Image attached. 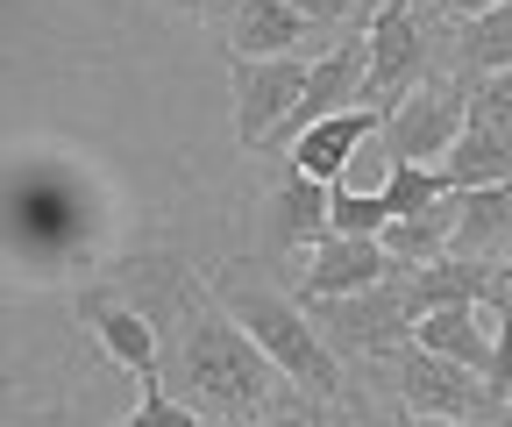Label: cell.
<instances>
[{
  "instance_id": "2e32d148",
  "label": "cell",
  "mask_w": 512,
  "mask_h": 427,
  "mask_svg": "<svg viewBox=\"0 0 512 427\" xmlns=\"http://www.w3.org/2000/svg\"><path fill=\"white\" fill-rule=\"evenodd\" d=\"M463 29V65L470 72H512V8H491V15H470L456 22Z\"/></svg>"
},
{
  "instance_id": "d6986e66",
  "label": "cell",
  "mask_w": 512,
  "mask_h": 427,
  "mask_svg": "<svg viewBox=\"0 0 512 427\" xmlns=\"http://www.w3.org/2000/svg\"><path fill=\"white\" fill-rule=\"evenodd\" d=\"M491 392H498V399L512 392V328H505V321H498V356H491Z\"/></svg>"
},
{
  "instance_id": "7a4b0ae2",
  "label": "cell",
  "mask_w": 512,
  "mask_h": 427,
  "mask_svg": "<svg viewBox=\"0 0 512 427\" xmlns=\"http://www.w3.org/2000/svg\"><path fill=\"white\" fill-rule=\"evenodd\" d=\"M228 314L256 335V349L278 363V378H292V385H306V392H320V399L342 392V363H335L328 335L313 328L306 307H292V299H278V292L242 285V292H228Z\"/></svg>"
},
{
  "instance_id": "7402d4cb",
  "label": "cell",
  "mask_w": 512,
  "mask_h": 427,
  "mask_svg": "<svg viewBox=\"0 0 512 427\" xmlns=\"http://www.w3.org/2000/svg\"><path fill=\"white\" fill-rule=\"evenodd\" d=\"M491 8H512V0H448V15L470 22V15H491Z\"/></svg>"
},
{
  "instance_id": "44dd1931",
  "label": "cell",
  "mask_w": 512,
  "mask_h": 427,
  "mask_svg": "<svg viewBox=\"0 0 512 427\" xmlns=\"http://www.w3.org/2000/svg\"><path fill=\"white\" fill-rule=\"evenodd\" d=\"M484 307L498 314V307H512V264L505 271H491V292H484Z\"/></svg>"
},
{
  "instance_id": "5bb4252c",
  "label": "cell",
  "mask_w": 512,
  "mask_h": 427,
  "mask_svg": "<svg viewBox=\"0 0 512 427\" xmlns=\"http://www.w3.org/2000/svg\"><path fill=\"white\" fill-rule=\"evenodd\" d=\"M377 242H384L399 264H441L448 250H456V193L434 200V207H420V214H406V221H392Z\"/></svg>"
},
{
  "instance_id": "ffe728a7",
  "label": "cell",
  "mask_w": 512,
  "mask_h": 427,
  "mask_svg": "<svg viewBox=\"0 0 512 427\" xmlns=\"http://www.w3.org/2000/svg\"><path fill=\"white\" fill-rule=\"evenodd\" d=\"M292 8L306 15V22H335V15H349L356 0H292Z\"/></svg>"
},
{
  "instance_id": "6da1fadb",
  "label": "cell",
  "mask_w": 512,
  "mask_h": 427,
  "mask_svg": "<svg viewBox=\"0 0 512 427\" xmlns=\"http://www.w3.org/2000/svg\"><path fill=\"white\" fill-rule=\"evenodd\" d=\"M178 392L192 413H207V420H249V413H264L271 399V378H278V363L256 349V335L221 314V307H192L185 314V349H178Z\"/></svg>"
},
{
  "instance_id": "9a60e30c",
  "label": "cell",
  "mask_w": 512,
  "mask_h": 427,
  "mask_svg": "<svg viewBox=\"0 0 512 427\" xmlns=\"http://www.w3.org/2000/svg\"><path fill=\"white\" fill-rule=\"evenodd\" d=\"M505 228H512V186L456 193V250H448V257H477L484 242H498Z\"/></svg>"
},
{
  "instance_id": "603a6c76",
  "label": "cell",
  "mask_w": 512,
  "mask_h": 427,
  "mask_svg": "<svg viewBox=\"0 0 512 427\" xmlns=\"http://www.w3.org/2000/svg\"><path fill=\"white\" fill-rule=\"evenodd\" d=\"M178 8H221V0H178Z\"/></svg>"
},
{
  "instance_id": "cb8c5ba5",
  "label": "cell",
  "mask_w": 512,
  "mask_h": 427,
  "mask_svg": "<svg viewBox=\"0 0 512 427\" xmlns=\"http://www.w3.org/2000/svg\"><path fill=\"white\" fill-rule=\"evenodd\" d=\"M441 427H470V420H441Z\"/></svg>"
},
{
  "instance_id": "4fadbf2b",
  "label": "cell",
  "mask_w": 512,
  "mask_h": 427,
  "mask_svg": "<svg viewBox=\"0 0 512 427\" xmlns=\"http://www.w3.org/2000/svg\"><path fill=\"white\" fill-rule=\"evenodd\" d=\"M448 186L456 193H477V186H512V136L505 129H484V121H470L463 143L441 157Z\"/></svg>"
},
{
  "instance_id": "277c9868",
  "label": "cell",
  "mask_w": 512,
  "mask_h": 427,
  "mask_svg": "<svg viewBox=\"0 0 512 427\" xmlns=\"http://www.w3.org/2000/svg\"><path fill=\"white\" fill-rule=\"evenodd\" d=\"M306 79H313V65H299V57H235V136L249 150H264L299 114Z\"/></svg>"
},
{
  "instance_id": "5b68a950",
  "label": "cell",
  "mask_w": 512,
  "mask_h": 427,
  "mask_svg": "<svg viewBox=\"0 0 512 427\" xmlns=\"http://www.w3.org/2000/svg\"><path fill=\"white\" fill-rule=\"evenodd\" d=\"M399 392H406V406L427 413V420H477L484 406H498V392H491L484 371L448 363V356H434V349H420V342L399 349Z\"/></svg>"
},
{
  "instance_id": "ba28073f",
  "label": "cell",
  "mask_w": 512,
  "mask_h": 427,
  "mask_svg": "<svg viewBox=\"0 0 512 427\" xmlns=\"http://www.w3.org/2000/svg\"><path fill=\"white\" fill-rule=\"evenodd\" d=\"M384 129V114L377 107H349V114H328V121H313V129L292 136V164L299 178H320V186H335V178L349 171V157Z\"/></svg>"
},
{
  "instance_id": "ac0fdd59",
  "label": "cell",
  "mask_w": 512,
  "mask_h": 427,
  "mask_svg": "<svg viewBox=\"0 0 512 427\" xmlns=\"http://www.w3.org/2000/svg\"><path fill=\"white\" fill-rule=\"evenodd\" d=\"M470 121L512 136V72H484V86H477V100H470Z\"/></svg>"
},
{
  "instance_id": "e0dca14e",
  "label": "cell",
  "mask_w": 512,
  "mask_h": 427,
  "mask_svg": "<svg viewBox=\"0 0 512 427\" xmlns=\"http://www.w3.org/2000/svg\"><path fill=\"white\" fill-rule=\"evenodd\" d=\"M392 214H384V193H349L335 186V235H384Z\"/></svg>"
},
{
  "instance_id": "30bf717a",
  "label": "cell",
  "mask_w": 512,
  "mask_h": 427,
  "mask_svg": "<svg viewBox=\"0 0 512 427\" xmlns=\"http://www.w3.org/2000/svg\"><path fill=\"white\" fill-rule=\"evenodd\" d=\"M79 321L93 328V342L114 356V363H128V371H157V328L128 307V299H114V292H86L79 299Z\"/></svg>"
},
{
  "instance_id": "7c38bea8",
  "label": "cell",
  "mask_w": 512,
  "mask_h": 427,
  "mask_svg": "<svg viewBox=\"0 0 512 427\" xmlns=\"http://www.w3.org/2000/svg\"><path fill=\"white\" fill-rule=\"evenodd\" d=\"M292 43H306V15L292 0H242L235 8V29H228L235 57H292Z\"/></svg>"
},
{
  "instance_id": "9c48e42d",
  "label": "cell",
  "mask_w": 512,
  "mask_h": 427,
  "mask_svg": "<svg viewBox=\"0 0 512 427\" xmlns=\"http://www.w3.org/2000/svg\"><path fill=\"white\" fill-rule=\"evenodd\" d=\"M413 342H420V349H434V356H448V363H470V371H484V378H491L498 321H491L484 299H456V307H434V314L413 328Z\"/></svg>"
},
{
  "instance_id": "52a82bcc",
  "label": "cell",
  "mask_w": 512,
  "mask_h": 427,
  "mask_svg": "<svg viewBox=\"0 0 512 427\" xmlns=\"http://www.w3.org/2000/svg\"><path fill=\"white\" fill-rule=\"evenodd\" d=\"M399 271V257L384 250L377 235H328L313 242V271H306V299H349V292H370Z\"/></svg>"
},
{
  "instance_id": "3957f363",
  "label": "cell",
  "mask_w": 512,
  "mask_h": 427,
  "mask_svg": "<svg viewBox=\"0 0 512 427\" xmlns=\"http://www.w3.org/2000/svg\"><path fill=\"white\" fill-rule=\"evenodd\" d=\"M463 129H470V100L456 86H420V93H406L392 114H384L377 143L392 150V164H441L463 143Z\"/></svg>"
},
{
  "instance_id": "8fae6325",
  "label": "cell",
  "mask_w": 512,
  "mask_h": 427,
  "mask_svg": "<svg viewBox=\"0 0 512 427\" xmlns=\"http://www.w3.org/2000/svg\"><path fill=\"white\" fill-rule=\"evenodd\" d=\"M335 235V186L320 178H292V186L271 193V242L278 250H306V242Z\"/></svg>"
},
{
  "instance_id": "8992f818",
  "label": "cell",
  "mask_w": 512,
  "mask_h": 427,
  "mask_svg": "<svg viewBox=\"0 0 512 427\" xmlns=\"http://www.w3.org/2000/svg\"><path fill=\"white\" fill-rule=\"evenodd\" d=\"M420 15H413V0H384V8L370 15V79H363V107L377 114H392L399 93L420 79Z\"/></svg>"
}]
</instances>
